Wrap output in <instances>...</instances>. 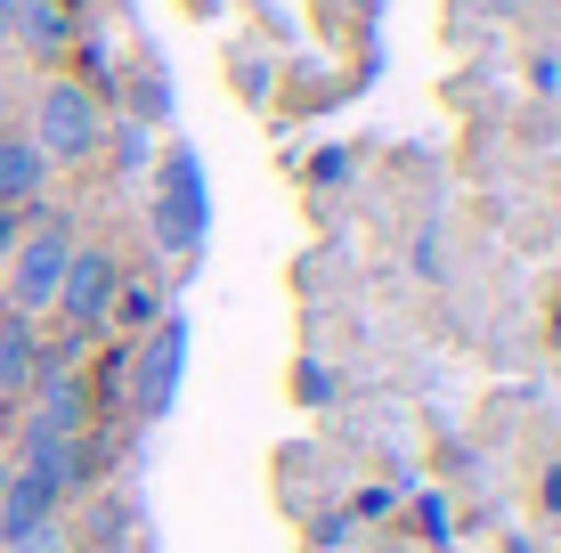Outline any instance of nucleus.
Returning <instances> with one entry per match:
<instances>
[{"label": "nucleus", "instance_id": "nucleus-9", "mask_svg": "<svg viewBox=\"0 0 561 553\" xmlns=\"http://www.w3.org/2000/svg\"><path fill=\"white\" fill-rule=\"evenodd\" d=\"M33 367H42V334H33V318L0 310V399H25Z\"/></svg>", "mask_w": 561, "mask_h": 553}, {"label": "nucleus", "instance_id": "nucleus-4", "mask_svg": "<svg viewBox=\"0 0 561 553\" xmlns=\"http://www.w3.org/2000/svg\"><path fill=\"white\" fill-rule=\"evenodd\" d=\"M66 261H73V237H66L57 220L25 228V237H16V253H9V310H16V318L57 310V277H66Z\"/></svg>", "mask_w": 561, "mask_h": 553}, {"label": "nucleus", "instance_id": "nucleus-2", "mask_svg": "<svg viewBox=\"0 0 561 553\" xmlns=\"http://www.w3.org/2000/svg\"><path fill=\"white\" fill-rule=\"evenodd\" d=\"M33 147H42V163H90L106 147L99 99H90L82 82H49L42 106H33Z\"/></svg>", "mask_w": 561, "mask_h": 553}, {"label": "nucleus", "instance_id": "nucleus-1", "mask_svg": "<svg viewBox=\"0 0 561 553\" xmlns=\"http://www.w3.org/2000/svg\"><path fill=\"white\" fill-rule=\"evenodd\" d=\"M147 220H154V244H163L171 261H196L204 253V237H211V187H204V155H196V147H171V155H163Z\"/></svg>", "mask_w": 561, "mask_h": 553}, {"label": "nucleus", "instance_id": "nucleus-8", "mask_svg": "<svg viewBox=\"0 0 561 553\" xmlns=\"http://www.w3.org/2000/svg\"><path fill=\"white\" fill-rule=\"evenodd\" d=\"M25 399H33L25 424H49V431H82L90 424V383H82V367H66V358H42Z\"/></svg>", "mask_w": 561, "mask_h": 553}, {"label": "nucleus", "instance_id": "nucleus-12", "mask_svg": "<svg viewBox=\"0 0 561 553\" xmlns=\"http://www.w3.org/2000/svg\"><path fill=\"white\" fill-rule=\"evenodd\" d=\"M106 326H123V334H154V326H163V293L123 277V293H114V318H106Z\"/></svg>", "mask_w": 561, "mask_h": 553}, {"label": "nucleus", "instance_id": "nucleus-3", "mask_svg": "<svg viewBox=\"0 0 561 553\" xmlns=\"http://www.w3.org/2000/svg\"><path fill=\"white\" fill-rule=\"evenodd\" d=\"M114 293H123V261H114V253H99V244H73L66 277H57V318H66V334H73V342L106 334Z\"/></svg>", "mask_w": 561, "mask_h": 553}, {"label": "nucleus", "instance_id": "nucleus-16", "mask_svg": "<svg viewBox=\"0 0 561 553\" xmlns=\"http://www.w3.org/2000/svg\"><path fill=\"white\" fill-rule=\"evenodd\" d=\"M546 512H561V464L546 472Z\"/></svg>", "mask_w": 561, "mask_h": 553}, {"label": "nucleus", "instance_id": "nucleus-7", "mask_svg": "<svg viewBox=\"0 0 561 553\" xmlns=\"http://www.w3.org/2000/svg\"><path fill=\"white\" fill-rule=\"evenodd\" d=\"M16 464H25L57 505H66L73 488H82V472H90V464H82V431H49V424H25V440H16Z\"/></svg>", "mask_w": 561, "mask_h": 553}, {"label": "nucleus", "instance_id": "nucleus-14", "mask_svg": "<svg viewBox=\"0 0 561 553\" xmlns=\"http://www.w3.org/2000/svg\"><path fill=\"white\" fill-rule=\"evenodd\" d=\"M16 237H25V212H16V204H0V261L16 253Z\"/></svg>", "mask_w": 561, "mask_h": 553}, {"label": "nucleus", "instance_id": "nucleus-11", "mask_svg": "<svg viewBox=\"0 0 561 553\" xmlns=\"http://www.w3.org/2000/svg\"><path fill=\"white\" fill-rule=\"evenodd\" d=\"M16 42L57 57V49L73 42V9H66V0H16Z\"/></svg>", "mask_w": 561, "mask_h": 553}, {"label": "nucleus", "instance_id": "nucleus-5", "mask_svg": "<svg viewBox=\"0 0 561 553\" xmlns=\"http://www.w3.org/2000/svg\"><path fill=\"white\" fill-rule=\"evenodd\" d=\"M180 383H187V318H163V326L139 342V358H130V407L154 424V415H171Z\"/></svg>", "mask_w": 561, "mask_h": 553}, {"label": "nucleus", "instance_id": "nucleus-15", "mask_svg": "<svg viewBox=\"0 0 561 553\" xmlns=\"http://www.w3.org/2000/svg\"><path fill=\"white\" fill-rule=\"evenodd\" d=\"M0 42H16V0H0Z\"/></svg>", "mask_w": 561, "mask_h": 553}, {"label": "nucleus", "instance_id": "nucleus-6", "mask_svg": "<svg viewBox=\"0 0 561 553\" xmlns=\"http://www.w3.org/2000/svg\"><path fill=\"white\" fill-rule=\"evenodd\" d=\"M49 521H57V497L42 481H33L25 464H0V553L9 545H33V538H49Z\"/></svg>", "mask_w": 561, "mask_h": 553}, {"label": "nucleus", "instance_id": "nucleus-13", "mask_svg": "<svg viewBox=\"0 0 561 553\" xmlns=\"http://www.w3.org/2000/svg\"><path fill=\"white\" fill-rule=\"evenodd\" d=\"M114 147H123V163H130V180H139V171L154 163V147H147V130H139V123H123V130H114Z\"/></svg>", "mask_w": 561, "mask_h": 553}, {"label": "nucleus", "instance_id": "nucleus-10", "mask_svg": "<svg viewBox=\"0 0 561 553\" xmlns=\"http://www.w3.org/2000/svg\"><path fill=\"white\" fill-rule=\"evenodd\" d=\"M42 187H49L42 147H33V139H9V130H0V204H16V212H25Z\"/></svg>", "mask_w": 561, "mask_h": 553}]
</instances>
